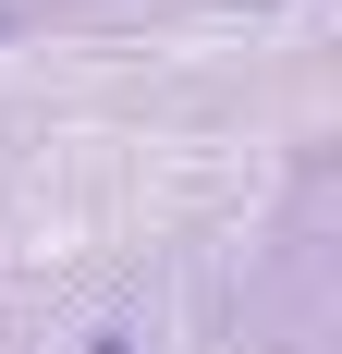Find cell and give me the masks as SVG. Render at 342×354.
<instances>
[{
	"mask_svg": "<svg viewBox=\"0 0 342 354\" xmlns=\"http://www.w3.org/2000/svg\"><path fill=\"white\" fill-rule=\"evenodd\" d=\"M86 354H147V342H135V330H98V342H86Z\"/></svg>",
	"mask_w": 342,
	"mask_h": 354,
	"instance_id": "obj_1",
	"label": "cell"
}]
</instances>
